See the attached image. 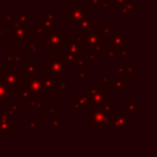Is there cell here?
I'll use <instances>...</instances> for the list:
<instances>
[{
    "label": "cell",
    "instance_id": "6da1fadb",
    "mask_svg": "<svg viewBox=\"0 0 157 157\" xmlns=\"http://www.w3.org/2000/svg\"><path fill=\"white\" fill-rule=\"evenodd\" d=\"M44 75L47 76H65L67 63L64 59L63 48L61 49H50V58L44 59Z\"/></svg>",
    "mask_w": 157,
    "mask_h": 157
},
{
    "label": "cell",
    "instance_id": "5b68a950",
    "mask_svg": "<svg viewBox=\"0 0 157 157\" xmlns=\"http://www.w3.org/2000/svg\"><path fill=\"white\" fill-rule=\"evenodd\" d=\"M22 85H25L31 94H39V96H44V88H43V83H42V78L40 76H34V77H27L26 80H23Z\"/></svg>",
    "mask_w": 157,
    "mask_h": 157
},
{
    "label": "cell",
    "instance_id": "9c48e42d",
    "mask_svg": "<svg viewBox=\"0 0 157 157\" xmlns=\"http://www.w3.org/2000/svg\"><path fill=\"white\" fill-rule=\"evenodd\" d=\"M72 105L76 108H90L93 105L92 98L90 96V93L87 92H80L77 94V97L72 98Z\"/></svg>",
    "mask_w": 157,
    "mask_h": 157
},
{
    "label": "cell",
    "instance_id": "2e32d148",
    "mask_svg": "<svg viewBox=\"0 0 157 157\" xmlns=\"http://www.w3.org/2000/svg\"><path fill=\"white\" fill-rule=\"evenodd\" d=\"M16 94V97L17 98H21V101H22V103H28V101H29V98H31V92H29V90L25 86V85H22L21 87H20V91L17 90V92L15 93Z\"/></svg>",
    "mask_w": 157,
    "mask_h": 157
},
{
    "label": "cell",
    "instance_id": "8992f818",
    "mask_svg": "<svg viewBox=\"0 0 157 157\" xmlns=\"http://www.w3.org/2000/svg\"><path fill=\"white\" fill-rule=\"evenodd\" d=\"M40 78H42L44 92H50V93L60 92V82H61L60 76H47V75H43V76H40Z\"/></svg>",
    "mask_w": 157,
    "mask_h": 157
},
{
    "label": "cell",
    "instance_id": "d6a6232c",
    "mask_svg": "<svg viewBox=\"0 0 157 157\" xmlns=\"http://www.w3.org/2000/svg\"><path fill=\"white\" fill-rule=\"evenodd\" d=\"M5 7V0H0V10Z\"/></svg>",
    "mask_w": 157,
    "mask_h": 157
},
{
    "label": "cell",
    "instance_id": "7402d4cb",
    "mask_svg": "<svg viewBox=\"0 0 157 157\" xmlns=\"http://www.w3.org/2000/svg\"><path fill=\"white\" fill-rule=\"evenodd\" d=\"M63 53H64V52H63ZM64 59H65V61H66L67 64L75 65V64L78 63V60H80L81 58H78L77 55H74V54H66V53H64Z\"/></svg>",
    "mask_w": 157,
    "mask_h": 157
},
{
    "label": "cell",
    "instance_id": "d4e9b609",
    "mask_svg": "<svg viewBox=\"0 0 157 157\" xmlns=\"http://www.w3.org/2000/svg\"><path fill=\"white\" fill-rule=\"evenodd\" d=\"M38 50H39V47L36 42H29L28 43V45H27L28 54H36V53H38Z\"/></svg>",
    "mask_w": 157,
    "mask_h": 157
},
{
    "label": "cell",
    "instance_id": "4fadbf2b",
    "mask_svg": "<svg viewBox=\"0 0 157 157\" xmlns=\"http://www.w3.org/2000/svg\"><path fill=\"white\" fill-rule=\"evenodd\" d=\"M63 52L66 53V54H74V55H77L78 58H83V48H80L75 44H72L71 42L70 43H66L63 48Z\"/></svg>",
    "mask_w": 157,
    "mask_h": 157
},
{
    "label": "cell",
    "instance_id": "7a4b0ae2",
    "mask_svg": "<svg viewBox=\"0 0 157 157\" xmlns=\"http://www.w3.org/2000/svg\"><path fill=\"white\" fill-rule=\"evenodd\" d=\"M88 17V9L82 2H72L65 11V23L67 26H77L83 18Z\"/></svg>",
    "mask_w": 157,
    "mask_h": 157
},
{
    "label": "cell",
    "instance_id": "4dcf8cb0",
    "mask_svg": "<svg viewBox=\"0 0 157 157\" xmlns=\"http://www.w3.org/2000/svg\"><path fill=\"white\" fill-rule=\"evenodd\" d=\"M5 26H6V25H0V36H1V37L5 36Z\"/></svg>",
    "mask_w": 157,
    "mask_h": 157
},
{
    "label": "cell",
    "instance_id": "52a82bcc",
    "mask_svg": "<svg viewBox=\"0 0 157 157\" xmlns=\"http://www.w3.org/2000/svg\"><path fill=\"white\" fill-rule=\"evenodd\" d=\"M28 37H32V32L28 29V27H12L10 33V40L12 43L23 42Z\"/></svg>",
    "mask_w": 157,
    "mask_h": 157
},
{
    "label": "cell",
    "instance_id": "8fae6325",
    "mask_svg": "<svg viewBox=\"0 0 157 157\" xmlns=\"http://www.w3.org/2000/svg\"><path fill=\"white\" fill-rule=\"evenodd\" d=\"M82 38H83V40H85L86 47H91V45L97 44V43H99V42H102V40H103L101 32H99V31L97 32V31H93V29H92V31L83 32Z\"/></svg>",
    "mask_w": 157,
    "mask_h": 157
},
{
    "label": "cell",
    "instance_id": "9a60e30c",
    "mask_svg": "<svg viewBox=\"0 0 157 157\" xmlns=\"http://www.w3.org/2000/svg\"><path fill=\"white\" fill-rule=\"evenodd\" d=\"M0 101L4 102V103H7V104L11 102L10 90L2 81H0Z\"/></svg>",
    "mask_w": 157,
    "mask_h": 157
},
{
    "label": "cell",
    "instance_id": "4316f807",
    "mask_svg": "<svg viewBox=\"0 0 157 157\" xmlns=\"http://www.w3.org/2000/svg\"><path fill=\"white\" fill-rule=\"evenodd\" d=\"M102 2H103V0H90L88 6L90 7H101Z\"/></svg>",
    "mask_w": 157,
    "mask_h": 157
},
{
    "label": "cell",
    "instance_id": "277c9868",
    "mask_svg": "<svg viewBox=\"0 0 157 157\" xmlns=\"http://www.w3.org/2000/svg\"><path fill=\"white\" fill-rule=\"evenodd\" d=\"M67 43L65 31H52L45 32L43 37V44L49 49H61Z\"/></svg>",
    "mask_w": 157,
    "mask_h": 157
},
{
    "label": "cell",
    "instance_id": "484cf974",
    "mask_svg": "<svg viewBox=\"0 0 157 157\" xmlns=\"http://www.w3.org/2000/svg\"><path fill=\"white\" fill-rule=\"evenodd\" d=\"M45 18L47 20H50V21H54V18H55V9L54 7L49 10V12L45 15Z\"/></svg>",
    "mask_w": 157,
    "mask_h": 157
},
{
    "label": "cell",
    "instance_id": "cb8c5ba5",
    "mask_svg": "<svg viewBox=\"0 0 157 157\" xmlns=\"http://www.w3.org/2000/svg\"><path fill=\"white\" fill-rule=\"evenodd\" d=\"M72 44L80 47V48H86V44H85V40L82 37H77V36H72L71 37V40H70Z\"/></svg>",
    "mask_w": 157,
    "mask_h": 157
},
{
    "label": "cell",
    "instance_id": "e0dca14e",
    "mask_svg": "<svg viewBox=\"0 0 157 157\" xmlns=\"http://www.w3.org/2000/svg\"><path fill=\"white\" fill-rule=\"evenodd\" d=\"M93 25H94V21H93V20H90L88 17H86V18H83V20L77 25V29L81 31V32L92 31V29H93Z\"/></svg>",
    "mask_w": 157,
    "mask_h": 157
},
{
    "label": "cell",
    "instance_id": "5bb4252c",
    "mask_svg": "<svg viewBox=\"0 0 157 157\" xmlns=\"http://www.w3.org/2000/svg\"><path fill=\"white\" fill-rule=\"evenodd\" d=\"M5 63L12 65H22V56L17 53H6L5 54Z\"/></svg>",
    "mask_w": 157,
    "mask_h": 157
},
{
    "label": "cell",
    "instance_id": "ffe728a7",
    "mask_svg": "<svg viewBox=\"0 0 157 157\" xmlns=\"http://www.w3.org/2000/svg\"><path fill=\"white\" fill-rule=\"evenodd\" d=\"M39 25H42L47 32H52V31H55V26H54V21H50V20H47L45 17L44 18H39L38 21Z\"/></svg>",
    "mask_w": 157,
    "mask_h": 157
},
{
    "label": "cell",
    "instance_id": "d6986e66",
    "mask_svg": "<svg viewBox=\"0 0 157 157\" xmlns=\"http://www.w3.org/2000/svg\"><path fill=\"white\" fill-rule=\"evenodd\" d=\"M31 32H32V37H44V34H45L47 31H45V28L42 25L37 23V25H34L32 27Z\"/></svg>",
    "mask_w": 157,
    "mask_h": 157
},
{
    "label": "cell",
    "instance_id": "30bf717a",
    "mask_svg": "<svg viewBox=\"0 0 157 157\" xmlns=\"http://www.w3.org/2000/svg\"><path fill=\"white\" fill-rule=\"evenodd\" d=\"M21 71L23 74V76L26 77H34V76H39V71L37 65L33 63V60L29 58L27 59V61L25 64L21 65Z\"/></svg>",
    "mask_w": 157,
    "mask_h": 157
},
{
    "label": "cell",
    "instance_id": "f546056e",
    "mask_svg": "<svg viewBox=\"0 0 157 157\" xmlns=\"http://www.w3.org/2000/svg\"><path fill=\"white\" fill-rule=\"evenodd\" d=\"M66 87H67V85H66V82H64V81H61V82H60V92H63V91H65V90H66Z\"/></svg>",
    "mask_w": 157,
    "mask_h": 157
},
{
    "label": "cell",
    "instance_id": "ba28073f",
    "mask_svg": "<svg viewBox=\"0 0 157 157\" xmlns=\"http://www.w3.org/2000/svg\"><path fill=\"white\" fill-rule=\"evenodd\" d=\"M15 117L5 109H0V130H15Z\"/></svg>",
    "mask_w": 157,
    "mask_h": 157
},
{
    "label": "cell",
    "instance_id": "7c38bea8",
    "mask_svg": "<svg viewBox=\"0 0 157 157\" xmlns=\"http://www.w3.org/2000/svg\"><path fill=\"white\" fill-rule=\"evenodd\" d=\"M44 96H39V94H31V98L27 103L28 109H42L44 105Z\"/></svg>",
    "mask_w": 157,
    "mask_h": 157
},
{
    "label": "cell",
    "instance_id": "f1b7e54d",
    "mask_svg": "<svg viewBox=\"0 0 157 157\" xmlns=\"http://www.w3.org/2000/svg\"><path fill=\"white\" fill-rule=\"evenodd\" d=\"M109 83V76H102L101 77V86H105Z\"/></svg>",
    "mask_w": 157,
    "mask_h": 157
},
{
    "label": "cell",
    "instance_id": "ac0fdd59",
    "mask_svg": "<svg viewBox=\"0 0 157 157\" xmlns=\"http://www.w3.org/2000/svg\"><path fill=\"white\" fill-rule=\"evenodd\" d=\"M88 80H90V71H88V67L77 69V81L83 82V81H88Z\"/></svg>",
    "mask_w": 157,
    "mask_h": 157
},
{
    "label": "cell",
    "instance_id": "3957f363",
    "mask_svg": "<svg viewBox=\"0 0 157 157\" xmlns=\"http://www.w3.org/2000/svg\"><path fill=\"white\" fill-rule=\"evenodd\" d=\"M0 81H2L10 90V92H17L22 86L23 74L21 70H0Z\"/></svg>",
    "mask_w": 157,
    "mask_h": 157
},
{
    "label": "cell",
    "instance_id": "1f68e13d",
    "mask_svg": "<svg viewBox=\"0 0 157 157\" xmlns=\"http://www.w3.org/2000/svg\"><path fill=\"white\" fill-rule=\"evenodd\" d=\"M28 126H31V129H37V123L36 121H28Z\"/></svg>",
    "mask_w": 157,
    "mask_h": 157
},
{
    "label": "cell",
    "instance_id": "44dd1931",
    "mask_svg": "<svg viewBox=\"0 0 157 157\" xmlns=\"http://www.w3.org/2000/svg\"><path fill=\"white\" fill-rule=\"evenodd\" d=\"M7 113H10L11 115L16 117V115H18V114L22 113V105L18 104V103H12V104L10 105V108L7 109Z\"/></svg>",
    "mask_w": 157,
    "mask_h": 157
},
{
    "label": "cell",
    "instance_id": "603a6c76",
    "mask_svg": "<svg viewBox=\"0 0 157 157\" xmlns=\"http://www.w3.org/2000/svg\"><path fill=\"white\" fill-rule=\"evenodd\" d=\"M16 20H17V15L16 13H6L5 15V22H4V25L12 27L15 25Z\"/></svg>",
    "mask_w": 157,
    "mask_h": 157
},
{
    "label": "cell",
    "instance_id": "83f0119b",
    "mask_svg": "<svg viewBox=\"0 0 157 157\" xmlns=\"http://www.w3.org/2000/svg\"><path fill=\"white\" fill-rule=\"evenodd\" d=\"M21 13H22V15H25V16H26L28 20H32V18H33V15H32V13H29V12L27 11V9H26V7H23V9H22Z\"/></svg>",
    "mask_w": 157,
    "mask_h": 157
}]
</instances>
